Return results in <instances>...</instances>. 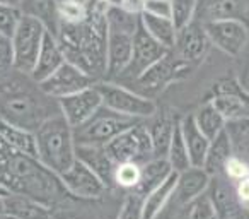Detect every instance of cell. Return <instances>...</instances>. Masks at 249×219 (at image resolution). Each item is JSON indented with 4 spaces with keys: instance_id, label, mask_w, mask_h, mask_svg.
Returning a JSON list of instances; mask_svg holds the SVG:
<instances>
[{
    "instance_id": "6da1fadb",
    "label": "cell",
    "mask_w": 249,
    "mask_h": 219,
    "mask_svg": "<svg viewBox=\"0 0 249 219\" xmlns=\"http://www.w3.org/2000/svg\"><path fill=\"white\" fill-rule=\"evenodd\" d=\"M107 5L97 2L89 9V16L80 24H58L55 38L62 48L65 60L99 82L106 76L107 48Z\"/></svg>"
},
{
    "instance_id": "7a4b0ae2",
    "label": "cell",
    "mask_w": 249,
    "mask_h": 219,
    "mask_svg": "<svg viewBox=\"0 0 249 219\" xmlns=\"http://www.w3.org/2000/svg\"><path fill=\"white\" fill-rule=\"evenodd\" d=\"M24 77L26 74L14 70L9 79L0 82V119L36 132L60 110H52V101L56 100L46 96L33 79L28 82Z\"/></svg>"
},
{
    "instance_id": "3957f363",
    "label": "cell",
    "mask_w": 249,
    "mask_h": 219,
    "mask_svg": "<svg viewBox=\"0 0 249 219\" xmlns=\"http://www.w3.org/2000/svg\"><path fill=\"white\" fill-rule=\"evenodd\" d=\"M2 183L11 192L28 195L48 207L69 194L58 175L48 170L38 158L16 153L12 149L9 151Z\"/></svg>"
},
{
    "instance_id": "277c9868",
    "label": "cell",
    "mask_w": 249,
    "mask_h": 219,
    "mask_svg": "<svg viewBox=\"0 0 249 219\" xmlns=\"http://www.w3.org/2000/svg\"><path fill=\"white\" fill-rule=\"evenodd\" d=\"M36 136V158L48 170L60 177L75 163V139L73 129L67 123L62 113L50 117L38 127Z\"/></svg>"
},
{
    "instance_id": "5b68a950",
    "label": "cell",
    "mask_w": 249,
    "mask_h": 219,
    "mask_svg": "<svg viewBox=\"0 0 249 219\" xmlns=\"http://www.w3.org/2000/svg\"><path fill=\"white\" fill-rule=\"evenodd\" d=\"M106 21V76L113 79V77H120L132 60L133 35H135L137 26H139L140 16L130 14L121 7H107Z\"/></svg>"
},
{
    "instance_id": "8992f818",
    "label": "cell",
    "mask_w": 249,
    "mask_h": 219,
    "mask_svg": "<svg viewBox=\"0 0 249 219\" xmlns=\"http://www.w3.org/2000/svg\"><path fill=\"white\" fill-rule=\"evenodd\" d=\"M139 122L142 120L130 119L106 106H101L86 123L73 129V139L75 144H82V146H106L118 134Z\"/></svg>"
},
{
    "instance_id": "52a82bcc",
    "label": "cell",
    "mask_w": 249,
    "mask_h": 219,
    "mask_svg": "<svg viewBox=\"0 0 249 219\" xmlns=\"http://www.w3.org/2000/svg\"><path fill=\"white\" fill-rule=\"evenodd\" d=\"M46 26L39 19L22 14L21 22L11 36L12 55H14V70L31 76L35 63L38 60L43 40L46 35Z\"/></svg>"
},
{
    "instance_id": "ba28073f",
    "label": "cell",
    "mask_w": 249,
    "mask_h": 219,
    "mask_svg": "<svg viewBox=\"0 0 249 219\" xmlns=\"http://www.w3.org/2000/svg\"><path fill=\"white\" fill-rule=\"evenodd\" d=\"M96 87L101 94V100H103V106L109 108L120 115L143 120L150 119L157 112V104L152 98L135 93L128 87L109 82V80L96 82Z\"/></svg>"
},
{
    "instance_id": "9c48e42d",
    "label": "cell",
    "mask_w": 249,
    "mask_h": 219,
    "mask_svg": "<svg viewBox=\"0 0 249 219\" xmlns=\"http://www.w3.org/2000/svg\"><path fill=\"white\" fill-rule=\"evenodd\" d=\"M106 151L116 164L139 163L143 164L154 158V146L147 125L142 122L118 134L106 144Z\"/></svg>"
},
{
    "instance_id": "30bf717a",
    "label": "cell",
    "mask_w": 249,
    "mask_h": 219,
    "mask_svg": "<svg viewBox=\"0 0 249 219\" xmlns=\"http://www.w3.org/2000/svg\"><path fill=\"white\" fill-rule=\"evenodd\" d=\"M205 31L213 46L229 57H239L248 46L249 29L239 19H217L205 22Z\"/></svg>"
},
{
    "instance_id": "8fae6325",
    "label": "cell",
    "mask_w": 249,
    "mask_h": 219,
    "mask_svg": "<svg viewBox=\"0 0 249 219\" xmlns=\"http://www.w3.org/2000/svg\"><path fill=\"white\" fill-rule=\"evenodd\" d=\"M97 80L94 77H90L82 69H79L77 65L65 60L52 76H48L45 80L38 82V86L46 96L58 101L60 98L79 93V91L86 89V87L94 86Z\"/></svg>"
},
{
    "instance_id": "7c38bea8",
    "label": "cell",
    "mask_w": 249,
    "mask_h": 219,
    "mask_svg": "<svg viewBox=\"0 0 249 219\" xmlns=\"http://www.w3.org/2000/svg\"><path fill=\"white\" fill-rule=\"evenodd\" d=\"M169 50L162 46L159 41L152 38L142 22L139 21L137 31L133 35V50H132V60H130L128 67L124 69V72L120 77H130V79H139L149 67H152L157 60L162 59Z\"/></svg>"
},
{
    "instance_id": "4fadbf2b",
    "label": "cell",
    "mask_w": 249,
    "mask_h": 219,
    "mask_svg": "<svg viewBox=\"0 0 249 219\" xmlns=\"http://www.w3.org/2000/svg\"><path fill=\"white\" fill-rule=\"evenodd\" d=\"M101 106H103V100L96 84L58 100L60 113L72 129L86 123Z\"/></svg>"
},
{
    "instance_id": "5bb4252c",
    "label": "cell",
    "mask_w": 249,
    "mask_h": 219,
    "mask_svg": "<svg viewBox=\"0 0 249 219\" xmlns=\"http://www.w3.org/2000/svg\"><path fill=\"white\" fill-rule=\"evenodd\" d=\"M188 67H190V63L183 62L173 50H169L162 59L157 60L152 67H149L135 80L145 91L157 93V91H162L166 86H169L171 82H174L176 79H179Z\"/></svg>"
},
{
    "instance_id": "9a60e30c",
    "label": "cell",
    "mask_w": 249,
    "mask_h": 219,
    "mask_svg": "<svg viewBox=\"0 0 249 219\" xmlns=\"http://www.w3.org/2000/svg\"><path fill=\"white\" fill-rule=\"evenodd\" d=\"M60 180L69 195L77 199H99L107 190L103 180L79 159H75L65 173L60 175Z\"/></svg>"
},
{
    "instance_id": "2e32d148",
    "label": "cell",
    "mask_w": 249,
    "mask_h": 219,
    "mask_svg": "<svg viewBox=\"0 0 249 219\" xmlns=\"http://www.w3.org/2000/svg\"><path fill=\"white\" fill-rule=\"evenodd\" d=\"M210 103L224 115L225 120L242 117L249 108V93L244 91L235 80H218L213 87V98Z\"/></svg>"
},
{
    "instance_id": "e0dca14e",
    "label": "cell",
    "mask_w": 249,
    "mask_h": 219,
    "mask_svg": "<svg viewBox=\"0 0 249 219\" xmlns=\"http://www.w3.org/2000/svg\"><path fill=\"white\" fill-rule=\"evenodd\" d=\"M210 40L205 31L203 24H198L196 21H193L190 26H186L184 29L178 31L176 45H174L173 52L179 57L183 62L186 63H196L207 55L208 48H210Z\"/></svg>"
},
{
    "instance_id": "ac0fdd59",
    "label": "cell",
    "mask_w": 249,
    "mask_h": 219,
    "mask_svg": "<svg viewBox=\"0 0 249 219\" xmlns=\"http://www.w3.org/2000/svg\"><path fill=\"white\" fill-rule=\"evenodd\" d=\"M207 192L210 195L220 219H234L244 212V209L241 207V204L237 200V195H235L234 183L225 175L224 177L213 175L210 178V185H208Z\"/></svg>"
},
{
    "instance_id": "d6986e66",
    "label": "cell",
    "mask_w": 249,
    "mask_h": 219,
    "mask_svg": "<svg viewBox=\"0 0 249 219\" xmlns=\"http://www.w3.org/2000/svg\"><path fill=\"white\" fill-rule=\"evenodd\" d=\"M75 156H77V159L82 161L84 164H87V166L103 180L106 188L114 187V170H116V163L111 159L106 147L77 144Z\"/></svg>"
},
{
    "instance_id": "ffe728a7",
    "label": "cell",
    "mask_w": 249,
    "mask_h": 219,
    "mask_svg": "<svg viewBox=\"0 0 249 219\" xmlns=\"http://www.w3.org/2000/svg\"><path fill=\"white\" fill-rule=\"evenodd\" d=\"M210 175L205 171L203 166H190L188 170L178 173L176 190L174 195L179 204H191L198 195L205 194L210 185Z\"/></svg>"
},
{
    "instance_id": "44dd1931",
    "label": "cell",
    "mask_w": 249,
    "mask_h": 219,
    "mask_svg": "<svg viewBox=\"0 0 249 219\" xmlns=\"http://www.w3.org/2000/svg\"><path fill=\"white\" fill-rule=\"evenodd\" d=\"M149 120L150 123L147 125V130H149L154 146V158H166L167 147H169L174 129L179 120H176L171 110H159V108Z\"/></svg>"
},
{
    "instance_id": "7402d4cb",
    "label": "cell",
    "mask_w": 249,
    "mask_h": 219,
    "mask_svg": "<svg viewBox=\"0 0 249 219\" xmlns=\"http://www.w3.org/2000/svg\"><path fill=\"white\" fill-rule=\"evenodd\" d=\"M63 62H65V55H63L62 48H60L55 35L46 31L41 50H39L38 60H36L35 69H33V72L29 77H31L36 84L41 82V80H45L48 76H52Z\"/></svg>"
},
{
    "instance_id": "603a6c76",
    "label": "cell",
    "mask_w": 249,
    "mask_h": 219,
    "mask_svg": "<svg viewBox=\"0 0 249 219\" xmlns=\"http://www.w3.org/2000/svg\"><path fill=\"white\" fill-rule=\"evenodd\" d=\"M179 130L181 136H183L184 146L188 149L191 166H203L208 146H210V139L198 129L193 113H190V115L179 120Z\"/></svg>"
},
{
    "instance_id": "cb8c5ba5",
    "label": "cell",
    "mask_w": 249,
    "mask_h": 219,
    "mask_svg": "<svg viewBox=\"0 0 249 219\" xmlns=\"http://www.w3.org/2000/svg\"><path fill=\"white\" fill-rule=\"evenodd\" d=\"M4 200L5 216L12 219H53L52 207L28 197V195L12 192Z\"/></svg>"
},
{
    "instance_id": "d4e9b609",
    "label": "cell",
    "mask_w": 249,
    "mask_h": 219,
    "mask_svg": "<svg viewBox=\"0 0 249 219\" xmlns=\"http://www.w3.org/2000/svg\"><path fill=\"white\" fill-rule=\"evenodd\" d=\"M0 140L16 153H22L35 158L38 154L35 132L21 125H16L12 122H7L4 119H0Z\"/></svg>"
},
{
    "instance_id": "484cf974",
    "label": "cell",
    "mask_w": 249,
    "mask_h": 219,
    "mask_svg": "<svg viewBox=\"0 0 249 219\" xmlns=\"http://www.w3.org/2000/svg\"><path fill=\"white\" fill-rule=\"evenodd\" d=\"M169 161L166 158H152L147 163L142 164V173H140V181L132 192L145 197L150 190H154L156 187H159L171 173H173Z\"/></svg>"
},
{
    "instance_id": "4316f807",
    "label": "cell",
    "mask_w": 249,
    "mask_h": 219,
    "mask_svg": "<svg viewBox=\"0 0 249 219\" xmlns=\"http://www.w3.org/2000/svg\"><path fill=\"white\" fill-rule=\"evenodd\" d=\"M234 147H232L231 137L225 132V129L222 130L218 136H215L210 140V146L207 151V158H205L203 168L210 177L213 175H220L224 171V166L229 159L232 158Z\"/></svg>"
},
{
    "instance_id": "83f0119b",
    "label": "cell",
    "mask_w": 249,
    "mask_h": 219,
    "mask_svg": "<svg viewBox=\"0 0 249 219\" xmlns=\"http://www.w3.org/2000/svg\"><path fill=\"white\" fill-rule=\"evenodd\" d=\"M176 181H178V173L173 171L159 187L150 190L149 194L143 197V219H156L157 216L164 211L167 202H169L174 195Z\"/></svg>"
},
{
    "instance_id": "f1b7e54d",
    "label": "cell",
    "mask_w": 249,
    "mask_h": 219,
    "mask_svg": "<svg viewBox=\"0 0 249 219\" xmlns=\"http://www.w3.org/2000/svg\"><path fill=\"white\" fill-rule=\"evenodd\" d=\"M22 14L36 18L52 35L58 29V0H22L19 5Z\"/></svg>"
},
{
    "instance_id": "f546056e",
    "label": "cell",
    "mask_w": 249,
    "mask_h": 219,
    "mask_svg": "<svg viewBox=\"0 0 249 219\" xmlns=\"http://www.w3.org/2000/svg\"><path fill=\"white\" fill-rule=\"evenodd\" d=\"M140 22L145 28V31L152 36L156 41H159L167 50H173L176 45L178 31L174 28L173 21L167 18H157V16H150L142 12L140 14Z\"/></svg>"
},
{
    "instance_id": "4dcf8cb0",
    "label": "cell",
    "mask_w": 249,
    "mask_h": 219,
    "mask_svg": "<svg viewBox=\"0 0 249 219\" xmlns=\"http://www.w3.org/2000/svg\"><path fill=\"white\" fill-rule=\"evenodd\" d=\"M248 11V0H212L205 9L207 21L217 19H239L242 21Z\"/></svg>"
},
{
    "instance_id": "1f68e13d",
    "label": "cell",
    "mask_w": 249,
    "mask_h": 219,
    "mask_svg": "<svg viewBox=\"0 0 249 219\" xmlns=\"http://www.w3.org/2000/svg\"><path fill=\"white\" fill-rule=\"evenodd\" d=\"M195 122H196L198 129L212 140L215 136H218V134L225 129V122H227V120H225L224 115L208 101L207 104H203V106L195 113Z\"/></svg>"
},
{
    "instance_id": "d6a6232c",
    "label": "cell",
    "mask_w": 249,
    "mask_h": 219,
    "mask_svg": "<svg viewBox=\"0 0 249 219\" xmlns=\"http://www.w3.org/2000/svg\"><path fill=\"white\" fill-rule=\"evenodd\" d=\"M166 159L169 161L171 168H173L176 173H181V171L188 170V168L191 166L188 149H186V146H184L183 136H181V130H179V122H178L176 129H174L173 139H171L169 147H167Z\"/></svg>"
},
{
    "instance_id": "836d02e7",
    "label": "cell",
    "mask_w": 249,
    "mask_h": 219,
    "mask_svg": "<svg viewBox=\"0 0 249 219\" xmlns=\"http://www.w3.org/2000/svg\"><path fill=\"white\" fill-rule=\"evenodd\" d=\"M225 132L231 137L232 147L241 153H249V117H235L225 122Z\"/></svg>"
},
{
    "instance_id": "e575fe53",
    "label": "cell",
    "mask_w": 249,
    "mask_h": 219,
    "mask_svg": "<svg viewBox=\"0 0 249 219\" xmlns=\"http://www.w3.org/2000/svg\"><path fill=\"white\" fill-rule=\"evenodd\" d=\"M198 0H171V21L176 31H181L195 21Z\"/></svg>"
},
{
    "instance_id": "d590c367",
    "label": "cell",
    "mask_w": 249,
    "mask_h": 219,
    "mask_svg": "<svg viewBox=\"0 0 249 219\" xmlns=\"http://www.w3.org/2000/svg\"><path fill=\"white\" fill-rule=\"evenodd\" d=\"M142 164L139 163H120L114 170V187L132 192L139 185Z\"/></svg>"
},
{
    "instance_id": "8d00e7d4",
    "label": "cell",
    "mask_w": 249,
    "mask_h": 219,
    "mask_svg": "<svg viewBox=\"0 0 249 219\" xmlns=\"http://www.w3.org/2000/svg\"><path fill=\"white\" fill-rule=\"evenodd\" d=\"M89 16V9L73 0H58V24H80Z\"/></svg>"
},
{
    "instance_id": "74e56055",
    "label": "cell",
    "mask_w": 249,
    "mask_h": 219,
    "mask_svg": "<svg viewBox=\"0 0 249 219\" xmlns=\"http://www.w3.org/2000/svg\"><path fill=\"white\" fill-rule=\"evenodd\" d=\"M188 219H220L213 202H212L210 195H208V192L198 195V197L191 202L190 211H188Z\"/></svg>"
},
{
    "instance_id": "f35d334b",
    "label": "cell",
    "mask_w": 249,
    "mask_h": 219,
    "mask_svg": "<svg viewBox=\"0 0 249 219\" xmlns=\"http://www.w3.org/2000/svg\"><path fill=\"white\" fill-rule=\"evenodd\" d=\"M22 18V12L19 7L0 4V35L5 38H11L14 35L16 28L19 26Z\"/></svg>"
},
{
    "instance_id": "ab89813d",
    "label": "cell",
    "mask_w": 249,
    "mask_h": 219,
    "mask_svg": "<svg viewBox=\"0 0 249 219\" xmlns=\"http://www.w3.org/2000/svg\"><path fill=\"white\" fill-rule=\"evenodd\" d=\"M116 219H143V197L135 192H130L124 197Z\"/></svg>"
},
{
    "instance_id": "60d3db41",
    "label": "cell",
    "mask_w": 249,
    "mask_h": 219,
    "mask_svg": "<svg viewBox=\"0 0 249 219\" xmlns=\"http://www.w3.org/2000/svg\"><path fill=\"white\" fill-rule=\"evenodd\" d=\"M14 74V55H12L11 38L0 35V82Z\"/></svg>"
},
{
    "instance_id": "b9f144b4",
    "label": "cell",
    "mask_w": 249,
    "mask_h": 219,
    "mask_svg": "<svg viewBox=\"0 0 249 219\" xmlns=\"http://www.w3.org/2000/svg\"><path fill=\"white\" fill-rule=\"evenodd\" d=\"M222 173H224L225 177L232 181V183H235V181L249 177V164L246 163V161H242L241 158L232 156L231 159L225 163L224 171H222Z\"/></svg>"
},
{
    "instance_id": "7bdbcfd3",
    "label": "cell",
    "mask_w": 249,
    "mask_h": 219,
    "mask_svg": "<svg viewBox=\"0 0 249 219\" xmlns=\"http://www.w3.org/2000/svg\"><path fill=\"white\" fill-rule=\"evenodd\" d=\"M143 12L157 18L171 19V0H145Z\"/></svg>"
},
{
    "instance_id": "ee69618b",
    "label": "cell",
    "mask_w": 249,
    "mask_h": 219,
    "mask_svg": "<svg viewBox=\"0 0 249 219\" xmlns=\"http://www.w3.org/2000/svg\"><path fill=\"white\" fill-rule=\"evenodd\" d=\"M234 188H235V195H237V200H239V204H241V207L249 211V177L235 181Z\"/></svg>"
},
{
    "instance_id": "f6af8a7d",
    "label": "cell",
    "mask_w": 249,
    "mask_h": 219,
    "mask_svg": "<svg viewBox=\"0 0 249 219\" xmlns=\"http://www.w3.org/2000/svg\"><path fill=\"white\" fill-rule=\"evenodd\" d=\"M143 5H145V0H121L120 7L130 14L140 16L143 12Z\"/></svg>"
},
{
    "instance_id": "bcb514c9",
    "label": "cell",
    "mask_w": 249,
    "mask_h": 219,
    "mask_svg": "<svg viewBox=\"0 0 249 219\" xmlns=\"http://www.w3.org/2000/svg\"><path fill=\"white\" fill-rule=\"evenodd\" d=\"M73 2H77V4H80V5H84L86 9H90L92 5H96L99 0H73Z\"/></svg>"
},
{
    "instance_id": "7dc6e473",
    "label": "cell",
    "mask_w": 249,
    "mask_h": 219,
    "mask_svg": "<svg viewBox=\"0 0 249 219\" xmlns=\"http://www.w3.org/2000/svg\"><path fill=\"white\" fill-rule=\"evenodd\" d=\"M103 4H106L107 7H120L121 5V0H101Z\"/></svg>"
},
{
    "instance_id": "c3c4849f",
    "label": "cell",
    "mask_w": 249,
    "mask_h": 219,
    "mask_svg": "<svg viewBox=\"0 0 249 219\" xmlns=\"http://www.w3.org/2000/svg\"><path fill=\"white\" fill-rule=\"evenodd\" d=\"M22 0H0V4H5V5H12V7H19L21 5Z\"/></svg>"
},
{
    "instance_id": "681fc988",
    "label": "cell",
    "mask_w": 249,
    "mask_h": 219,
    "mask_svg": "<svg viewBox=\"0 0 249 219\" xmlns=\"http://www.w3.org/2000/svg\"><path fill=\"white\" fill-rule=\"evenodd\" d=\"M11 194H12V192L9 190V188L5 187V185L0 183V197H7V195H11Z\"/></svg>"
},
{
    "instance_id": "f907efd6",
    "label": "cell",
    "mask_w": 249,
    "mask_h": 219,
    "mask_svg": "<svg viewBox=\"0 0 249 219\" xmlns=\"http://www.w3.org/2000/svg\"><path fill=\"white\" fill-rule=\"evenodd\" d=\"M4 199L5 197H0V219L5 216V200H4Z\"/></svg>"
},
{
    "instance_id": "816d5d0a",
    "label": "cell",
    "mask_w": 249,
    "mask_h": 219,
    "mask_svg": "<svg viewBox=\"0 0 249 219\" xmlns=\"http://www.w3.org/2000/svg\"><path fill=\"white\" fill-rule=\"evenodd\" d=\"M234 219H249V218H246V216H244V212H242V214H239L237 218H234Z\"/></svg>"
}]
</instances>
